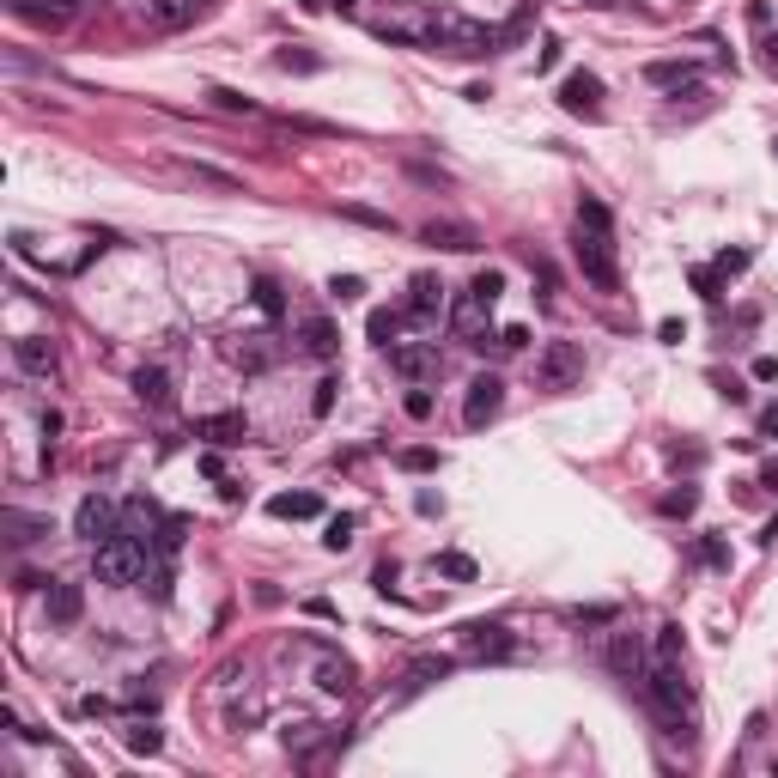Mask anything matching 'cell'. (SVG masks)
Listing matches in <instances>:
<instances>
[{
	"label": "cell",
	"mask_w": 778,
	"mask_h": 778,
	"mask_svg": "<svg viewBox=\"0 0 778 778\" xmlns=\"http://www.w3.org/2000/svg\"><path fill=\"white\" fill-rule=\"evenodd\" d=\"M657 657H687V633L675 627V620H663V627H657Z\"/></svg>",
	"instance_id": "cell-34"
},
{
	"label": "cell",
	"mask_w": 778,
	"mask_h": 778,
	"mask_svg": "<svg viewBox=\"0 0 778 778\" xmlns=\"http://www.w3.org/2000/svg\"><path fill=\"white\" fill-rule=\"evenodd\" d=\"M462 651H469V657H511L517 651V639L499 627V620H469V627H462Z\"/></svg>",
	"instance_id": "cell-11"
},
{
	"label": "cell",
	"mask_w": 778,
	"mask_h": 778,
	"mask_svg": "<svg viewBox=\"0 0 778 778\" xmlns=\"http://www.w3.org/2000/svg\"><path fill=\"white\" fill-rule=\"evenodd\" d=\"M408 317H414V323H438V317H444V286H438L432 274H414V280H408Z\"/></svg>",
	"instance_id": "cell-13"
},
{
	"label": "cell",
	"mask_w": 778,
	"mask_h": 778,
	"mask_svg": "<svg viewBox=\"0 0 778 778\" xmlns=\"http://www.w3.org/2000/svg\"><path fill=\"white\" fill-rule=\"evenodd\" d=\"M268 511L304 523V517H323V499H317V493H280V499H268Z\"/></svg>",
	"instance_id": "cell-24"
},
{
	"label": "cell",
	"mask_w": 778,
	"mask_h": 778,
	"mask_svg": "<svg viewBox=\"0 0 778 778\" xmlns=\"http://www.w3.org/2000/svg\"><path fill=\"white\" fill-rule=\"evenodd\" d=\"M699 560H706V566H730V548H724L718 535H706V541H699Z\"/></svg>",
	"instance_id": "cell-47"
},
{
	"label": "cell",
	"mask_w": 778,
	"mask_h": 778,
	"mask_svg": "<svg viewBox=\"0 0 778 778\" xmlns=\"http://www.w3.org/2000/svg\"><path fill=\"white\" fill-rule=\"evenodd\" d=\"M250 292H256V310H262V317H286V292H280V286H274L268 274H262V280H256Z\"/></svg>",
	"instance_id": "cell-31"
},
{
	"label": "cell",
	"mask_w": 778,
	"mask_h": 778,
	"mask_svg": "<svg viewBox=\"0 0 778 778\" xmlns=\"http://www.w3.org/2000/svg\"><path fill=\"white\" fill-rule=\"evenodd\" d=\"M207 98H213V104H219V110H225V116H256V104H250V98H244V92H231V86H213V92H207Z\"/></svg>",
	"instance_id": "cell-33"
},
{
	"label": "cell",
	"mask_w": 778,
	"mask_h": 778,
	"mask_svg": "<svg viewBox=\"0 0 778 778\" xmlns=\"http://www.w3.org/2000/svg\"><path fill=\"white\" fill-rule=\"evenodd\" d=\"M189 183H207V189H219V195H238V177H231V171H213V165H195V159H183L177 165Z\"/></svg>",
	"instance_id": "cell-28"
},
{
	"label": "cell",
	"mask_w": 778,
	"mask_h": 778,
	"mask_svg": "<svg viewBox=\"0 0 778 778\" xmlns=\"http://www.w3.org/2000/svg\"><path fill=\"white\" fill-rule=\"evenodd\" d=\"M420 244L450 250V256H475V250H481V231H475L469 219H426V225H420Z\"/></svg>",
	"instance_id": "cell-7"
},
{
	"label": "cell",
	"mask_w": 778,
	"mask_h": 778,
	"mask_svg": "<svg viewBox=\"0 0 778 778\" xmlns=\"http://www.w3.org/2000/svg\"><path fill=\"white\" fill-rule=\"evenodd\" d=\"M760 61L778 73V31H766V37H760Z\"/></svg>",
	"instance_id": "cell-51"
},
{
	"label": "cell",
	"mask_w": 778,
	"mask_h": 778,
	"mask_svg": "<svg viewBox=\"0 0 778 778\" xmlns=\"http://www.w3.org/2000/svg\"><path fill=\"white\" fill-rule=\"evenodd\" d=\"M134 396H140L146 408H165V402H171V371H165V365H140V371H134Z\"/></svg>",
	"instance_id": "cell-20"
},
{
	"label": "cell",
	"mask_w": 778,
	"mask_h": 778,
	"mask_svg": "<svg viewBox=\"0 0 778 778\" xmlns=\"http://www.w3.org/2000/svg\"><path fill=\"white\" fill-rule=\"evenodd\" d=\"M0 529H7V541L13 548H31V541H43L49 535V517H31V511H0Z\"/></svg>",
	"instance_id": "cell-18"
},
{
	"label": "cell",
	"mask_w": 778,
	"mask_h": 778,
	"mask_svg": "<svg viewBox=\"0 0 778 778\" xmlns=\"http://www.w3.org/2000/svg\"><path fill=\"white\" fill-rule=\"evenodd\" d=\"M80 614H86V590H80V584H55V578H49V620H55V627H73Z\"/></svg>",
	"instance_id": "cell-17"
},
{
	"label": "cell",
	"mask_w": 778,
	"mask_h": 778,
	"mask_svg": "<svg viewBox=\"0 0 778 778\" xmlns=\"http://www.w3.org/2000/svg\"><path fill=\"white\" fill-rule=\"evenodd\" d=\"M329 7H335V13H353V7H359V0H329Z\"/></svg>",
	"instance_id": "cell-56"
},
{
	"label": "cell",
	"mask_w": 778,
	"mask_h": 778,
	"mask_svg": "<svg viewBox=\"0 0 778 778\" xmlns=\"http://www.w3.org/2000/svg\"><path fill=\"white\" fill-rule=\"evenodd\" d=\"M408 420H432V396H426V389H408Z\"/></svg>",
	"instance_id": "cell-48"
},
{
	"label": "cell",
	"mask_w": 778,
	"mask_h": 778,
	"mask_svg": "<svg viewBox=\"0 0 778 778\" xmlns=\"http://www.w3.org/2000/svg\"><path fill=\"white\" fill-rule=\"evenodd\" d=\"M146 13H152V25H159V31H183V25H195L201 0H146Z\"/></svg>",
	"instance_id": "cell-21"
},
{
	"label": "cell",
	"mask_w": 778,
	"mask_h": 778,
	"mask_svg": "<svg viewBox=\"0 0 778 778\" xmlns=\"http://www.w3.org/2000/svg\"><path fill=\"white\" fill-rule=\"evenodd\" d=\"M560 104H566V116H602V80H596V73H566V80H560Z\"/></svg>",
	"instance_id": "cell-10"
},
{
	"label": "cell",
	"mask_w": 778,
	"mask_h": 778,
	"mask_svg": "<svg viewBox=\"0 0 778 778\" xmlns=\"http://www.w3.org/2000/svg\"><path fill=\"white\" fill-rule=\"evenodd\" d=\"M128 523H134V529H152V523H159V505H152V499H128Z\"/></svg>",
	"instance_id": "cell-43"
},
{
	"label": "cell",
	"mask_w": 778,
	"mask_h": 778,
	"mask_svg": "<svg viewBox=\"0 0 778 778\" xmlns=\"http://www.w3.org/2000/svg\"><path fill=\"white\" fill-rule=\"evenodd\" d=\"M645 693H651V706L681 724V712H693V681H687V657H657L645 669Z\"/></svg>",
	"instance_id": "cell-1"
},
{
	"label": "cell",
	"mask_w": 778,
	"mask_h": 778,
	"mask_svg": "<svg viewBox=\"0 0 778 778\" xmlns=\"http://www.w3.org/2000/svg\"><path fill=\"white\" fill-rule=\"evenodd\" d=\"M499 347H505V353H517V347H529V329H523V323H511V329H499Z\"/></svg>",
	"instance_id": "cell-49"
},
{
	"label": "cell",
	"mask_w": 778,
	"mask_h": 778,
	"mask_svg": "<svg viewBox=\"0 0 778 778\" xmlns=\"http://www.w3.org/2000/svg\"><path fill=\"white\" fill-rule=\"evenodd\" d=\"M195 438H207V444H219V450H225V444H244V438H250V420H244V414H201V420H195Z\"/></svg>",
	"instance_id": "cell-15"
},
{
	"label": "cell",
	"mask_w": 778,
	"mask_h": 778,
	"mask_svg": "<svg viewBox=\"0 0 778 778\" xmlns=\"http://www.w3.org/2000/svg\"><path fill=\"white\" fill-rule=\"evenodd\" d=\"M274 67H280V73H323L329 61H323V55H310L304 43H286V49L274 55Z\"/></svg>",
	"instance_id": "cell-27"
},
{
	"label": "cell",
	"mask_w": 778,
	"mask_h": 778,
	"mask_svg": "<svg viewBox=\"0 0 778 778\" xmlns=\"http://www.w3.org/2000/svg\"><path fill=\"white\" fill-rule=\"evenodd\" d=\"M396 462H402V469H408V475H432V469H438V450H426V444H414V450H402Z\"/></svg>",
	"instance_id": "cell-35"
},
{
	"label": "cell",
	"mask_w": 778,
	"mask_h": 778,
	"mask_svg": "<svg viewBox=\"0 0 778 778\" xmlns=\"http://www.w3.org/2000/svg\"><path fill=\"white\" fill-rule=\"evenodd\" d=\"M742 268H748V250H724L718 256V274H742Z\"/></svg>",
	"instance_id": "cell-50"
},
{
	"label": "cell",
	"mask_w": 778,
	"mask_h": 778,
	"mask_svg": "<svg viewBox=\"0 0 778 778\" xmlns=\"http://www.w3.org/2000/svg\"><path fill=\"white\" fill-rule=\"evenodd\" d=\"M645 80L681 92V86H699V67H693V61H651V67H645Z\"/></svg>",
	"instance_id": "cell-23"
},
{
	"label": "cell",
	"mask_w": 778,
	"mask_h": 778,
	"mask_svg": "<svg viewBox=\"0 0 778 778\" xmlns=\"http://www.w3.org/2000/svg\"><path fill=\"white\" fill-rule=\"evenodd\" d=\"M389 365H396L402 377H432L438 371V347L432 341H396L389 347Z\"/></svg>",
	"instance_id": "cell-14"
},
{
	"label": "cell",
	"mask_w": 778,
	"mask_h": 778,
	"mask_svg": "<svg viewBox=\"0 0 778 778\" xmlns=\"http://www.w3.org/2000/svg\"><path fill=\"white\" fill-rule=\"evenodd\" d=\"M754 377H760V383H772V377H778V359H772V353H760V359H754Z\"/></svg>",
	"instance_id": "cell-53"
},
{
	"label": "cell",
	"mask_w": 778,
	"mask_h": 778,
	"mask_svg": "<svg viewBox=\"0 0 778 778\" xmlns=\"http://www.w3.org/2000/svg\"><path fill=\"white\" fill-rule=\"evenodd\" d=\"M572 256H578V268H584L590 286H602V292L620 286V262H614V238H608V231H584V225H578Z\"/></svg>",
	"instance_id": "cell-4"
},
{
	"label": "cell",
	"mask_w": 778,
	"mask_h": 778,
	"mask_svg": "<svg viewBox=\"0 0 778 778\" xmlns=\"http://www.w3.org/2000/svg\"><path fill=\"white\" fill-rule=\"evenodd\" d=\"M718 286H724V274H718V268H693V292L706 298V304H718V298H724Z\"/></svg>",
	"instance_id": "cell-38"
},
{
	"label": "cell",
	"mask_w": 778,
	"mask_h": 778,
	"mask_svg": "<svg viewBox=\"0 0 778 778\" xmlns=\"http://www.w3.org/2000/svg\"><path fill=\"white\" fill-rule=\"evenodd\" d=\"M608 669H614V675H639V669H645V651H639L633 633H620V639L608 645Z\"/></svg>",
	"instance_id": "cell-25"
},
{
	"label": "cell",
	"mask_w": 778,
	"mask_h": 778,
	"mask_svg": "<svg viewBox=\"0 0 778 778\" xmlns=\"http://www.w3.org/2000/svg\"><path fill=\"white\" fill-rule=\"evenodd\" d=\"M335 389H341L335 377H323V383H317V396H310V414H317V420H323V414L335 408Z\"/></svg>",
	"instance_id": "cell-44"
},
{
	"label": "cell",
	"mask_w": 778,
	"mask_h": 778,
	"mask_svg": "<svg viewBox=\"0 0 778 778\" xmlns=\"http://www.w3.org/2000/svg\"><path fill=\"white\" fill-rule=\"evenodd\" d=\"M760 487H778V462H766V469H760Z\"/></svg>",
	"instance_id": "cell-55"
},
{
	"label": "cell",
	"mask_w": 778,
	"mask_h": 778,
	"mask_svg": "<svg viewBox=\"0 0 778 778\" xmlns=\"http://www.w3.org/2000/svg\"><path fill=\"white\" fill-rule=\"evenodd\" d=\"M128 748H134V754H159V748H165V736L152 730V724H134V730H128Z\"/></svg>",
	"instance_id": "cell-40"
},
{
	"label": "cell",
	"mask_w": 778,
	"mask_h": 778,
	"mask_svg": "<svg viewBox=\"0 0 778 778\" xmlns=\"http://www.w3.org/2000/svg\"><path fill=\"white\" fill-rule=\"evenodd\" d=\"M365 335H371L377 347H396V335H402V310H371V317H365Z\"/></svg>",
	"instance_id": "cell-29"
},
{
	"label": "cell",
	"mask_w": 778,
	"mask_h": 778,
	"mask_svg": "<svg viewBox=\"0 0 778 778\" xmlns=\"http://www.w3.org/2000/svg\"><path fill=\"white\" fill-rule=\"evenodd\" d=\"M584 377V347L578 341H548V347H541V359H535V383L541 389H554V396H560V389H572Z\"/></svg>",
	"instance_id": "cell-5"
},
{
	"label": "cell",
	"mask_w": 778,
	"mask_h": 778,
	"mask_svg": "<svg viewBox=\"0 0 778 778\" xmlns=\"http://www.w3.org/2000/svg\"><path fill=\"white\" fill-rule=\"evenodd\" d=\"M341 213H347V219H359V225H371V231H389V225H396L389 213H377V207H359V201H347Z\"/></svg>",
	"instance_id": "cell-41"
},
{
	"label": "cell",
	"mask_w": 778,
	"mask_h": 778,
	"mask_svg": "<svg viewBox=\"0 0 778 778\" xmlns=\"http://www.w3.org/2000/svg\"><path fill=\"white\" fill-rule=\"evenodd\" d=\"M298 347H304L310 359H335V353H341V329H335L329 317H310V323L298 329Z\"/></svg>",
	"instance_id": "cell-16"
},
{
	"label": "cell",
	"mask_w": 778,
	"mask_h": 778,
	"mask_svg": "<svg viewBox=\"0 0 778 778\" xmlns=\"http://www.w3.org/2000/svg\"><path fill=\"white\" fill-rule=\"evenodd\" d=\"M578 225H584V231H614V219H608L602 201H578Z\"/></svg>",
	"instance_id": "cell-37"
},
{
	"label": "cell",
	"mask_w": 778,
	"mask_h": 778,
	"mask_svg": "<svg viewBox=\"0 0 778 778\" xmlns=\"http://www.w3.org/2000/svg\"><path fill=\"white\" fill-rule=\"evenodd\" d=\"M225 359L238 365V371H268V365H274L280 353H274L268 341H225Z\"/></svg>",
	"instance_id": "cell-22"
},
{
	"label": "cell",
	"mask_w": 778,
	"mask_h": 778,
	"mask_svg": "<svg viewBox=\"0 0 778 778\" xmlns=\"http://www.w3.org/2000/svg\"><path fill=\"white\" fill-rule=\"evenodd\" d=\"M13 359H19L31 377H55V347H49L43 335H19V341H13Z\"/></svg>",
	"instance_id": "cell-19"
},
{
	"label": "cell",
	"mask_w": 778,
	"mask_h": 778,
	"mask_svg": "<svg viewBox=\"0 0 778 778\" xmlns=\"http://www.w3.org/2000/svg\"><path fill=\"white\" fill-rule=\"evenodd\" d=\"M444 675H450V657H420V663H408V693H420V687H432Z\"/></svg>",
	"instance_id": "cell-30"
},
{
	"label": "cell",
	"mask_w": 778,
	"mask_h": 778,
	"mask_svg": "<svg viewBox=\"0 0 778 778\" xmlns=\"http://www.w3.org/2000/svg\"><path fill=\"white\" fill-rule=\"evenodd\" d=\"M693 505H699V493H693V487H681V493H663V517H693Z\"/></svg>",
	"instance_id": "cell-42"
},
{
	"label": "cell",
	"mask_w": 778,
	"mask_h": 778,
	"mask_svg": "<svg viewBox=\"0 0 778 778\" xmlns=\"http://www.w3.org/2000/svg\"><path fill=\"white\" fill-rule=\"evenodd\" d=\"M292 128H298V134H335V128H329V122H317V116H292Z\"/></svg>",
	"instance_id": "cell-52"
},
{
	"label": "cell",
	"mask_w": 778,
	"mask_h": 778,
	"mask_svg": "<svg viewBox=\"0 0 778 778\" xmlns=\"http://www.w3.org/2000/svg\"><path fill=\"white\" fill-rule=\"evenodd\" d=\"M772 152H778V134H772Z\"/></svg>",
	"instance_id": "cell-58"
},
{
	"label": "cell",
	"mask_w": 778,
	"mask_h": 778,
	"mask_svg": "<svg viewBox=\"0 0 778 778\" xmlns=\"http://www.w3.org/2000/svg\"><path fill=\"white\" fill-rule=\"evenodd\" d=\"M469 292H475V298H481V304H499V292H505V274H499V268H481V274H475V286H469Z\"/></svg>",
	"instance_id": "cell-36"
},
{
	"label": "cell",
	"mask_w": 778,
	"mask_h": 778,
	"mask_svg": "<svg viewBox=\"0 0 778 778\" xmlns=\"http://www.w3.org/2000/svg\"><path fill=\"white\" fill-rule=\"evenodd\" d=\"M353 529H359V517H329V529H323V548H353Z\"/></svg>",
	"instance_id": "cell-32"
},
{
	"label": "cell",
	"mask_w": 778,
	"mask_h": 778,
	"mask_svg": "<svg viewBox=\"0 0 778 778\" xmlns=\"http://www.w3.org/2000/svg\"><path fill=\"white\" fill-rule=\"evenodd\" d=\"M13 13L31 19V25H43V31H67L73 19H80V0H19Z\"/></svg>",
	"instance_id": "cell-12"
},
{
	"label": "cell",
	"mask_w": 778,
	"mask_h": 778,
	"mask_svg": "<svg viewBox=\"0 0 778 778\" xmlns=\"http://www.w3.org/2000/svg\"><path fill=\"white\" fill-rule=\"evenodd\" d=\"M73 535H80V541H92V548H98V541H110V535H122V529H116V499L86 493V499H80V511H73Z\"/></svg>",
	"instance_id": "cell-6"
},
{
	"label": "cell",
	"mask_w": 778,
	"mask_h": 778,
	"mask_svg": "<svg viewBox=\"0 0 778 778\" xmlns=\"http://www.w3.org/2000/svg\"><path fill=\"white\" fill-rule=\"evenodd\" d=\"M438 572L456 578V584H469V578H475V560H469V554H438Z\"/></svg>",
	"instance_id": "cell-39"
},
{
	"label": "cell",
	"mask_w": 778,
	"mask_h": 778,
	"mask_svg": "<svg viewBox=\"0 0 778 778\" xmlns=\"http://www.w3.org/2000/svg\"><path fill=\"white\" fill-rule=\"evenodd\" d=\"M760 432H766V438H778V402H772V408L760 414Z\"/></svg>",
	"instance_id": "cell-54"
},
{
	"label": "cell",
	"mask_w": 778,
	"mask_h": 778,
	"mask_svg": "<svg viewBox=\"0 0 778 778\" xmlns=\"http://www.w3.org/2000/svg\"><path fill=\"white\" fill-rule=\"evenodd\" d=\"M298 7H304V13H323V0H298Z\"/></svg>",
	"instance_id": "cell-57"
},
{
	"label": "cell",
	"mask_w": 778,
	"mask_h": 778,
	"mask_svg": "<svg viewBox=\"0 0 778 778\" xmlns=\"http://www.w3.org/2000/svg\"><path fill=\"white\" fill-rule=\"evenodd\" d=\"M159 548H165V554L183 548V517H165V523H159Z\"/></svg>",
	"instance_id": "cell-46"
},
{
	"label": "cell",
	"mask_w": 778,
	"mask_h": 778,
	"mask_svg": "<svg viewBox=\"0 0 778 778\" xmlns=\"http://www.w3.org/2000/svg\"><path fill=\"white\" fill-rule=\"evenodd\" d=\"M92 572L98 584H140L146 578V541L140 535H110L92 548Z\"/></svg>",
	"instance_id": "cell-2"
},
{
	"label": "cell",
	"mask_w": 778,
	"mask_h": 778,
	"mask_svg": "<svg viewBox=\"0 0 778 778\" xmlns=\"http://www.w3.org/2000/svg\"><path fill=\"white\" fill-rule=\"evenodd\" d=\"M329 292H335L341 304H353V298L365 292V280H359V274H335V280H329Z\"/></svg>",
	"instance_id": "cell-45"
},
{
	"label": "cell",
	"mask_w": 778,
	"mask_h": 778,
	"mask_svg": "<svg viewBox=\"0 0 778 778\" xmlns=\"http://www.w3.org/2000/svg\"><path fill=\"white\" fill-rule=\"evenodd\" d=\"M317 687L323 693H353V663L347 657H323L317 663Z\"/></svg>",
	"instance_id": "cell-26"
},
{
	"label": "cell",
	"mask_w": 778,
	"mask_h": 778,
	"mask_svg": "<svg viewBox=\"0 0 778 778\" xmlns=\"http://www.w3.org/2000/svg\"><path fill=\"white\" fill-rule=\"evenodd\" d=\"M493 43H499L493 25H475L462 13H432V49H444V55H487Z\"/></svg>",
	"instance_id": "cell-3"
},
{
	"label": "cell",
	"mask_w": 778,
	"mask_h": 778,
	"mask_svg": "<svg viewBox=\"0 0 778 778\" xmlns=\"http://www.w3.org/2000/svg\"><path fill=\"white\" fill-rule=\"evenodd\" d=\"M499 408H505V377L481 371V377L469 383V402H462V426H469V432H481V426H487Z\"/></svg>",
	"instance_id": "cell-8"
},
{
	"label": "cell",
	"mask_w": 778,
	"mask_h": 778,
	"mask_svg": "<svg viewBox=\"0 0 778 778\" xmlns=\"http://www.w3.org/2000/svg\"><path fill=\"white\" fill-rule=\"evenodd\" d=\"M383 43H408V49H432V13H389L371 25Z\"/></svg>",
	"instance_id": "cell-9"
}]
</instances>
